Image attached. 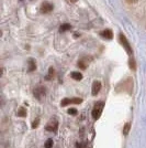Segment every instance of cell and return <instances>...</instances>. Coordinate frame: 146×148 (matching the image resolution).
Segmentation results:
<instances>
[{
  "mask_svg": "<svg viewBox=\"0 0 146 148\" xmlns=\"http://www.w3.org/2000/svg\"><path fill=\"white\" fill-rule=\"evenodd\" d=\"M103 107H104V103L103 102H99L95 105L93 110H92V117L95 119H98V118L101 116L102 112H103Z\"/></svg>",
  "mask_w": 146,
  "mask_h": 148,
  "instance_id": "cell-1",
  "label": "cell"
},
{
  "mask_svg": "<svg viewBox=\"0 0 146 148\" xmlns=\"http://www.w3.org/2000/svg\"><path fill=\"white\" fill-rule=\"evenodd\" d=\"M120 41H121L122 45H123V48L126 50V52H128V54H132V49H131V45L130 43L128 42V40H126V38L124 37L123 34H120Z\"/></svg>",
  "mask_w": 146,
  "mask_h": 148,
  "instance_id": "cell-2",
  "label": "cell"
},
{
  "mask_svg": "<svg viewBox=\"0 0 146 148\" xmlns=\"http://www.w3.org/2000/svg\"><path fill=\"white\" fill-rule=\"evenodd\" d=\"M57 127H58V123H57L56 119H52V121L46 125V130H49V132H55V130H57Z\"/></svg>",
  "mask_w": 146,
  "mask_h": 148,
  "instance_id": "cell-3",
  "label": "cell"
},
{
  "mask_svg": "<svg viewBox=\"0 0 146 148\" xmlns=\"http://www.w3.org/2000/svg\"><path fill=\"white\" fill-rule=\"evenodd\" d=\"M100 90H101V83H100L99 81H96V82H93V84H92V87H91L92 95H97L98 93L100 92Z\"/></svg>",
  "mask_w": 146,
  "mask_h": 148,
  "instance_id": "cell-4",
  "label": "cell"
},
{
  "mask_svg": "<svg viewBox=\"0 0 146 148\" xmlns=\"http://www.w3.org/2000/svg\"><path fill=\"white\" fill-rule=\"evenodd\" d=\"M52 9H53V6L49 2H43V5L41 6V11L43 13L49 12V11H52Z\"/></svg>",
  "mask_w": 146,
  "mask_h": 148,
  "instance_id": "cell-5",
  "label": "cell"
},
{
  "mask_svg": "<svg viewBox=\"0 0 146 148\" xmlns=\"http://www.w3.org/2000/svg\"><path fill=\"white\" fill-rule=\"evenodd\" d=\"M101 37L103 38V39H107V40H111V39L113 38V33H112L111 30L107 29V30H104L101 32Z\"/></svg>",
  "mask_w": 146,
  "mask_h": 148,
  "instance_id": "cell-6",
  "label": "cell"
},
{
  "mask_svg": "<svg viewBox=\"0 0 146 148\" xmlns=\"http://www.w3.org/2000/svg\"><path fill=\"white\" fill-rule=\"evenodd\" d=\"M70 76L76 81H80L82 79V74L79 73V72H73V73L70 74Z\"/></svg>",
  "mask_w": 146,
  "mask_h": 148,
  "instance_id": "cell-7",
  "label": "cell"
},
{
  "mask_svg": "<svg viewBox=\"0 0 146 148\" xmlns=\"http://www.w3.org/2000/svg\"><path fill=\"white\" fill-rule=\"evenodd\" d=\"M130 130H131V124H130V123H126L125 125H124V127H123V135H124V136H128Z\"/></svg>",
  "mask_w": 146,
  "mask_h": 148,
  "instance_id": "cell-8",
  "label": "cell"
},
{
  "mask_svg": "<svg viewBox=\"0 0 146 148\" xmlns=\"http://www.w3.org/2000/svg\"><path fill=\"white\" fill-rule=\"evenodd\" d=\"M40 94H41L42 96H44V95H45V92H44V88H42V87H41V88H37L36 91L34 92V95H35V96H36V97H37L39 99H40Z\"/></svg>",
  "mask_w": 146,
  "mask_h": 148,
  "instance_id": "cell-9",
  "label": "cell"
},
{
  "mask_svg": "<svg viewBox=\"0 0 146 148\" xmlns=\"http://www.w3.org/2000/svg\"><path fill=\"white\" fill-rule=\"evenodd\" d=\"M17 114H18V116H20V117H25L26 116V111H25L24 108H20Z\"/></svg>",
  "mask_w": 146,
  "mask_h": 148,
  "instance_id": "cell-10",
  "label": "cell"
},
{
  "mask_svg": "<svg viewBox=\"0 0 146 148\" xmlns=\"http://www.w3.org/2000/svg\"><path fill=\"white\" fill-rule=\"evenodd\" d=\"M70 25H61V28H59V30H61V32H65V31L67 30H70Z\"/></svg>",
  "mask_w": 146,
  "mask_h": 148,
  "instance_id": "cell-11",
  "label": "cell"
},
{
  "mask_svg": "<svg viewBox=\"0 0 146 148\" xmlns=\"http://www.w3.org/2000/svg\"><path fill=\"white\" fill-rule=\"evenodd\" d=\"M44 145H45V146H44L45 148H52V147H53V139H51V138H49V139H47V140L45 142V144H44Z\"/></svg>",
  "mask_w": 146,
  "mask_h": 148,
  "instance_id": "cell-12",
  "label": "cell"
},
{
  "mask_svg": "<svg viewBox=\"0 0 146 148\" xmlns=\"http://www.w3.org/2000/svg\"><path fill=\"white\" fill-rule=\"evenodd\" d=\"M68 104H72V99H64L61 103L62 106H66Z\"/></svg>",
  "mask_w": 146,
  "mask_h": 148,
  "instance_id": "cell-13",
  "label": "cell"
},
{
  "mask_svg": "<svg viewBox=\"0 0 146 148\" xmlns=\"http://www.w3.org/2000/svg\"><path fill=\"white\" fill-rule=\"evenodd\" d=\"M29 64H30V66H29V71H30V72L34 71V70H35V63H34V61L30 60V61H29Z\"/></svg>",
  "mask_w": 146,
  "mask_h": 148,
  "instance_id": "cell-14",
  "label": "cell"
},
{
  "mask_svg": "<svg viewBox=\"0 0 146 148\" xmlns=\"http://www.w3.org/2000/svg\"><path fill=\"white\" fill-rule=\"evenodd\" d=\"M67 112H68L69 115H76V114H77V110H76V108H69Z\"/></svg>",
  "mask_w": 146,
  "mask_h": 148,
  "instance_id": "cell-15",
  "label": "cell"
},
{
  "mask_svg": "<svg viewBox=\"0 0 146 148\" xmlns=\"http://www.w3.org/2000/svg\"><path fill=\"white\" fill-rule=\"evenodd\" d=\"M76 147H77V148H86V147H87V146H86V144H85V143H78Z\"/></svg>",
  "mask_w": 146,
  "mask_h": 148,
  "instance_id": "cell-16",
  "label": "cell"
},
{
  "mask_svg": "<svg viewBox=\"0 0 146 148\" xmlns=\"http://www.w3.org/2000/svg\"><path fill=\"white\" fill-rule=\"evenodd\" d=\"M39 122H40L39 119H36L35 122H33V124H32V128H36L37 125H39Z\"/></svg>",
  "mask_w": 146,
  "mask_h": 148,
  "instance_id": "cell-17",
  "label": "cell"
},
{
  "mask_svg": "<svg viewBox=\"0 0 146 148\" xmlns=\"http://www.w3.org/2000/svg\"><path fill=\"white\" fill-rule=\"evenodd\" d=\"M70 1H73V2H76V1H77V0H70Z\"/></svg>",
  "mask_w": 146,
  "mask_h": 148,
  "instance_id": "cell-18",
  "label": "cell"
}]
</instances>
